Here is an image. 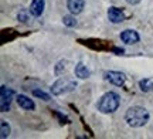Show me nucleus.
I'll list each match as a JSON object with an SVG mask.
<instances>
[{
	"label": "nucleus",
	"mask_w": 153,
	"mask_h": 139,
	"mask_svg": "<svg viewBox=\"0 0 153 139\" xmlns=\"http://www.w3.org/2000/svg\"><path fill=\"white\" fill-rule=\"evenodd\" d=\"M33 95L34 97H37V98H41V100H44V101H50V95L45 94L44 91H40V89H34Z\"/></svg>",
	"instance_id": "2eb2a0df"
},
{
	"label": "nucleus",
	"mask_w": 153,
	"mask_h": 139,
	"mask_svg": "<svg viewBox=\"0 0 153 139\" xmlns=\"http://www.w3.org/2000/svg\"><path fill=\"white\" fill-rule=\"evenodd\" d=\"M129 4H137V3H140V0H126Z\"/></svg>",
	"instance_id": "f3484780"
},
{
	"label": "nucleus",
	"mask_w": 153,
	"mask_h": 139,
	"mask_svg": "<svg viewBox=\"0 0 153 139\" xmlns=\"http://www.w3.org/2000/svg\"><path fill=\"white\" fill-rule=\"evenodd\" d=\"M19 19H22V22H23V23L27 22V16H26V13H24V11H22V13L19 14Z\"/></svg>",
	"instance_id": "dca6fc26"
},
{
	"label": "nucleus",
	"mask_w": 153,
	"mask_h": 139,
	"mask_svg": "<svg viewBox=\"0 0 153 139\" xmlns=\"http://www.w3.org/2000/svg\"><path fill=\"white\" fill-rule=\"evenodd\" d=\"M139 88L142 89L143 92H149L153 89V81L150 78H145V80H140L139 81Z\"/></svg>",
	"instance_id": "f8f14e48"
},
{
	"label": "nucleus",
	"mask_w": 153,
	"mask_h": 139,
	"mask_svg": "<svg viewBox=\"0 0 153 139\" xmlns=\"http://www.w3.org/2000/svg\"><path fill=\"white\" fill-rule=\"evenodd\" d=\"M139 34L135 31V30H131V28H128V30H123L122 33H120V40L126 43V44H136L137 41H139Z\"/></svg>",
	"instance_id": "39448f33"
},
{
	"label": "nucleus",
	"mask_w": 153,
	"mask_h": 139,
	"mask_svg": "<svg viewBox=\"0 0 153 139\" xmlns=\"http://www.w3.org/2000/svg\"><path fill=\"white\" fill-rule=\"evenodd\" d=\"M105 80L109 81L111 84H114L116 87H122L126 81L125 74H122L119 71H106L105 72Z\"/></svg>",
	"instance_id": "20e7f679"
},
{
	"label": "nucleus",
	"mask_w": 153,
	"mask_h": 139,
	"mask_svg": "<svg viewBox=\"0 0 153 139\" xmlns=\"http://www.w3.org/2000/svg\"><path fill=\"white\" fill-rule=\"evenodd\" d=\"M0 125H1V132H0V136H1V139L7 138L9 135H10V126H9V123L6 122L4 119H1L0 121Z\"/></svg>",
	"instance_id": "ddd939ff"
},
{
	"label": "nucleus",
	"mask_w": 153,
	"mask_h": 139,
	"mask_svg": "<svg viewBox=\"0 0 153 139\" xmlns=\"http://www.w3.org/2000/svg\"><path fill=\"white\" fill-rule=\"evenodd\" d=\"M149 111L143 106H131L125 112V121L132 128H140L149 122Z\"/></svg>",
	"instance_id": "f257e3e1"
},
{
	"label": "nucleus",
	"mask_w": 153,
	"mask_h": 139,
	"mask_svg": "<svg viewBox=\"0 0 153 139\" xmlns=\"http://www.w3.org/2000/svg\"><path fill=\"white\" fill-rule=\"evenodd\" d=\"M16 101H17V104H19V106L23 108V109H26V111H34L36 109V104L33 102V100H30L26 95L19 94L16 97Z\"/></svg>",
	"instance_id": "0eeeda50"
},
{
	"label": "nucleus",
	"mask_w": 153,
	"mask_h": 139,
	"mask_svg": "<svg viewBox=\"0 0 153 139\" xmlns=\"http://www.w3.org/2000/svg\"><path fill=\"white\" fill-rule=\"evenodd\" d=\"M62 22H64V24H65L67 27H75L76 26V20L72 16H64Z\"/></svg>",
	"instance_id": "4468645a"
},
{
	"label": "nucleus",
	"mask_w": 153,
	"mask_h": 139,
	"mask_svg": "<svg viewBox=\"0 0 153 139\" xmlns=\"http://www.w3.org/2000/svg\"><path fill=\"white\" fill-rule=\"evenodd\" d=\"M44 6H45V0H33L30 4V13L34 17H40L44 13Z\"/></svg>",
	"instance_id": "9d476101"
},
{
	"label": "nucleus",
	"mask_w": 153,
	"mask_h": 139,
	"mask_svg": "<svg viewBox=\"0 0 153 139\" xmlns=\"http://www.w3.org/2000/svg\"><path fill=\"white\" fill-rule=\"evenodd\" d=\"M11 97H13V91L6 87H1V112L9 111Z\"/></svg>",
	"instance_id": "6e6552de"
},
{
	"label": "nucleus",
	"mask_w": 153,
	"mask_h": 139,
	"mask_svg": "<svg viewBox=\"0 0 153 139\" xmlns=\"http://www.w3.org/2000/svg\"><path fill=\"white\" fill-rule=\"evenodd\" d=\"M75 87H76L75 81H72L70 78H60V80H57V81L53 84L51 92L54 95H61V94H65L68 91L74 89Z\"/></svg>",
	"instance_id": "7ed1b4c3"
},
{
	"label": "nucleus",
	"mask_w": 153,
	"mask_h": 139,
	"mask_svg": "<svg viewBox=\"0 0 153 139\" xmlns=\"http://www.w3.org/2000/svg\"><path fill=\"white\" fill-rule=\"evenodd\" d=\"M120 105V98L116 92H106L99 98L97 108L102 114H112L115 112Z\"/></svg>",
	"instance_id": "f03ea898"
},
{
	"label": "nucleus",
	"mask_w": 153,
	"mask_h": 139,
	"mask_svg": "<svg viewBox=\"0 0 153 139\" xmlns=\"http://www.w3.org/2000/svg\"><path fill=\"white\" fill-rule=\"evenodd\" d=\"M108 19H109L111 23L119 24V23H122L125 20V14L118 7H109V10H108Z\"/></svg>",
	"instance_id": "423d86ee"
},
{
	"label": "nucleus",
	"mask_w": 153,
	"mask_h": 139,
	"mask_svg": "<svg viewBox=\"0 0 153 139\" xmlns=\"http://www.w3.org/2000/svg\"><path fill=\"white\" fill-rule=\"evenodd\" d=\"M84 6H85L84 0H68L67 1V7L71 14H79L84 10Z\"/></svg>",
	"instance_id": "1a4fd4ad"
},
{
	"label": "nucleus",
	"mask_w": 153,
	"mask_h": 139,
	"mask_svg": "<svg viewBox=\"0 0 153 139\" xmlns=\"http://www.w3.org/2000/svg\"><path fill=\"white\" fill-rule=\"evenodd\" d=\"M74 72H75V75L78 78H81V80H85L91 75V71L87 68V65H84V64H76L75 68H74Z\"/></svg>",
	"instance_id": "9b49d317"
}]
</instances>
